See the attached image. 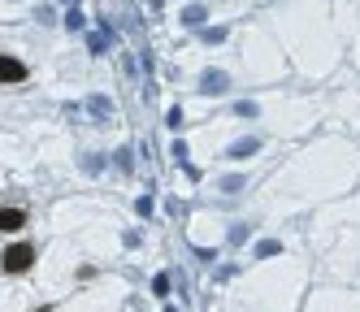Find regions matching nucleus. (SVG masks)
Listing matches in <instances>:
<instances>
[{"instance_id": "f257e3e1", "label": "nucleus", "mask_w": 360, "mask_h": 312, "mask_svg": "<svg viewBox=\"0 0 360 312\" xmlns=\"http://www.w3.org/2000/svg\"><path fill=\"white\" fill-rule=\"evenodd\" d=\"M0 265H5V273H27L35 265V247L18 243V247H5V256H0Z\"/></svg>"}, {"instance_id": "7ed1b4c3", "label": "nucleus", "mask_w": 360, "mask_h": 312, "mask_svg": "<svg viewBox=\"0 0 360 312\" xmlns=\"http://www.w3.org/2000/svg\"><path fill=\"white\" fill-rule=\"evenodd\" d=\"M27 226V213H22V208H0V230H22Z\"/></svg>"}, {"instance_id": "20e7f679", "label": "nucleus", "mask_w": 360, "mask_h": 312, "mask_svg": "<svg viewBox=\"0 0 360 312\" xmlns=\"http://www.w3.org/2000/svg\"><path fill=\"white\" fill-rule=\"evenodd\" d=\"M248 152H256V139H243V143L230 148V156H248Z\"/></svg>"}, {"instance_id": "423d86ee", "label": "nucleus", "mask_w": 360, "mask_h": 312, "mask_svg": "<svg viewBox=\"0 0 360 312\" xmlns=\"http://www.w3.org/2000/svg\"><path fill=\"white\" fill-rule=\"evenodd\" d=\"M152 5H161V0H152Z\"/></svg>"}, {"instance_id": "f03ea898", "label": "nucleus", "mask_w": 360, "mask_h": 312, "mask_svg": "<svg viewBox=\"0 0 360 312\" xmlns=\"http://www.w3.org/2000/svg\"><path fill=\"white\" fill-rule=\"evenodd\" d=\"M27 78V65L18 57H0V83H22Z\"/></svg>"}, {"instance_id": "39448f33", "label": "nucleus", "mask_w": 360, "mask_h": 312, "mask_svg": "<svg viewBox=\"0 0 360 312\" xmlns=\"http://www.w3.org/2000/svg\"><path fill=\"white\" fill-rule=\"evenodd\" d=\"M204 83H209V87H204V91H221V87H226V78H217V74H209V78H204Z\"/></svg>"}]
</instances>
